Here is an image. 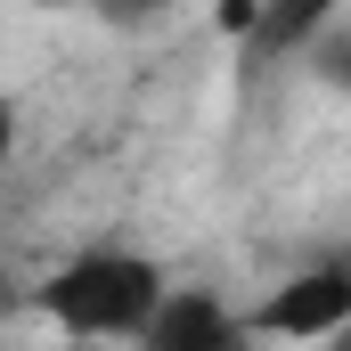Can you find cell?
<instances>
[{
  "label": "cell",
  "mask_w": 351,
  "mask_h": 351,
  "mask_svg": "<svg viewBox=\"0 0 351 351\" xmlns=\"http://www.w3.org/2000/svg\"><path fill=\"white\" fill-rule=\"evenodd\" d=\"M164 294H172L164 262H147L139 245H90V254L49 269L25 294V311H41L74 343H139V327L164 311Z\"/></svg>",
  "instance_id": "obj_1"
},
{
  "label": "cell",
  "mask_w": 351,
  "mask_h": 351,
  "mask_svg": "<svg viewBox=\"0 0 351 351\" xmlns=\"http://www.w3.org/2000/svg\"><path fill=\"white\" fill-rule=\"evenodd\" d=\"M245 327H254V343H262V335L269 343H327V335H343L351 327V269L335 262V254L286 269L262 302L245 311Z\"/></svg>",
  "instance_id": "obj_2"
},
{
  "label": "cell",
  "mask_w": 351,
  "mask_h": 351,
  "mask_svg": "<svg viewBox=\"0 0 351 351\" xmlns=\"http://www.w3.org/2000/svg\"><path fill=\"white\" fill-rule=\"evenodd\" d=\"M131 351H262V343H254L245 311H229L213 286H172Z\"/></svg>",
  "instance_id": "obj_3"
},
{
  "label": "cell",
  "mask_w": 351,
  "mask_h": 351,
  "mask_svg": "<svg viewBox=\"0 0 351 351\" xmlns=\"http://www.w3.org/2000/svg\"><path fill=\"white\" fill-rule=\"evenodd\" d=\"M335 16H343L335 0H262V8H254V49H262V58H294V49H319Z\"/></svg>",
  "instance_id": "obj_4"
},
{
  "label": "cell",
  "mask_w": 351,
  "mask_h": 351,
  "mask_svg": "<svg viewBox=\"0 0 351 351\" xmlns=\"http://www.w3.org/2000/svg\"><path fill=\"white\" fill-rule=\"evenodd\" d=\"M311 66H319V82H335V90L351 98V16H335V25H327V41L311 49Z\"/></svg>",
  "instance_id": "obj_5"
},
{
  "label": "cell",
  "mask_w": 351,
  "mask_h": 351,
  "mask_svg": "<svg viewBox=\"0 0 351 351\" xmlns=\"http://www.w3.org/2000/svg\"><path fill=\"white\" fill-rule=\"evenodd\" d=\"M221 33H245V41H254V0H229V8H221Z\"/></svg>",
  "instance_id": "obj_6"
},
{
  "label": "cell",
  "mask_w": 351,
  "mask_h": 351,
  "mask_svg": "<svg viewBox=\"0 0 351 351\" xmlns=\"http://www.w3.org/2000/svg\"><path fill=\"white\" fill-rule=\"evenodd\" d=\"M16 156V98H0V164Z\"/></svg>",
  "instance_id": "obj_7"
},
{
  "label": "cell",
  "mask_w": 351,
  "mask_h": 351,
  "mask_svg": "<svg viewBox=\"0 0 351 351\" xmlns=\"http://www.w3.org/2000/svg\"><path fill=\"white\" fill-rule=\"evenodd\" d=\"M16 311H25V286H16V278L0 269V319H16Z\"/></svg>",
  "instance_id": "obj_8"
},
{
  "label": "cell",
  "mask_w": 351,
  "mask_h": 351,
  "mask_svg": "<svg viewBox=\"0 0 351 351\" xmlns=\"http://www.w3.org/2000/svg\"><path fill=\"white\" fill-rule=\"evenodd\" d=\"M319 351H351V327H343V335H327V343H319Z\"/></svg>",
  "instance_id": "obj_9"
}]
</instances>
